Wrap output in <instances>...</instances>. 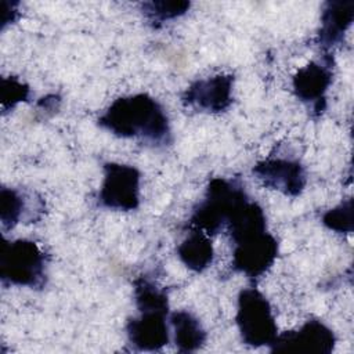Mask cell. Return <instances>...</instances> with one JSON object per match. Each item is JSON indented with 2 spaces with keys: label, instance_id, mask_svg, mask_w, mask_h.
Returning a JSON list of instances; mask_svg holds the SVG:
<instances>
[{
  "label": "cell",
  "instance_id": "4",
  "mask_svg": "<svg viewBox=\"0 0 354 354\" xmlns=\"http://www.w3.org/2000/svg\"><path fill=\"white\" fill-rule=\"evenodd\" d=\"M235 322L242 343L250 347H270L279 333L268 299L254 286L239 290Z\"/></svg>",
  "mask_w": 354,
  "mask_h": 354
},
{
  "label": "cell",
  "instance_id": "5",
  "mask_svg": "<svg viewBox=\"0 0 354 354\" xmlns=\"http://www.w3.org/2000/svg\"><path fill=\"white\" fill-rule=\"evenodd\" d=\"M95 202L100 207L116 212L138 209L141 201V171L127 163L106 162Z\"/></svg>",
  "mask_w": 354,
  "mask_h": 354
},
{
  "label": "cell",
  "instance_id": "6",
  "mask_svg": "<svg viewBox=\"0 0 354 354\" xmlns=\"http://www.w3.org/2000/svg\"><path fill=\"white\" fill-rule=\"evenodd\" d=\"M231 267L248 279L263 277L275 263L279 253L278 239L267 230L242 235L234 241Z\"/></svg>",
  "mask_w": 354,
  "mask_h": 354
},
{
  "label": "cell",
  "instance_id": "17",
  "mask_svg": "<svg viewBox=\"0 0 354 354\" xmlns=\"http://www.w3.org/2000/svg\"><path fill=\"white\" fill-rule=\"evenodd\" d=\"M189 7H191V3L184 0H174V1L152 0V1L141 3V12L144 18L148 21V24L152 28L158 29L163 26L166 22L185 15Z\"/></svg>",
  "mask_w": 354,
  "mask_h": 354
},
{
  "label": "cell",
  "instance_id": "15",
  "mask_svg": "<svg viewBox=\"0 0 354 354\" xmlns=\"http://www.w3.org/2000/svg\"><path fill=\"white\" fill-rule=\"evenodd\" d=\"M28 196L18 188L1 187L0 189V221L3 230H12L26 220Z\"/></svg>",
  "mask_w": 354,
  "mask_h": 354
},
{
  "label": "cell",
  "instance_id": "8",
  "mask_svg": "<svg viewBox=\"0 0 354 354\" xmlns=\"http://www.w3.org/2000/svg\"><path fill=\"white\" fill-rule=\"evenodd\" d=\"M235 77L231 73H218L194 80L181 94V102L187 108L205 113L225 112L232 101Z\"/></svg>",
  "mask_w": 354,
  "mask_h": 354
},
{
  "label": "cell",
  "instance_id": "16",
  "mask_svg": "<svg viewBox=\"0 0 354 354\" xmlns=\"http://www.w3.org/2000/svg\"><path fill=\"white\" fill-rule=\"evenodd\" d=\"M133 297L137 310H167L169 296L165 288H160L151 278L141 275L133 281Z\"/></svg>",
  "mask_w": 354,
  "mask_h": 354
},
{
  "label": "cell",
  "instance_id": "19",
  "mask_svg": "<svg viewBox=\"0 0 354 354\" xmlns=\"http://www.w3.org/2000/svg\"><path fill=\"white\" fill-rule=\"evenodd\" d=\"M30 88L26 83L21 82L15 76L1 77L0 79V101L3 113L14 109L19 102H24L29 98Z\"/></svg>",
  "mask_w": 354,
  "mask_h": 354
},
{
  "label": "cell",
  "instance_id": "18",
  "mask_svg": "<svg viewBox=\"0 0 354 354\" xmlns=\"http://www.w3.org/2000/svg\"><path fill=\"white\" fill-rule=\"evenodd\" d=\"M321 223L336 234H351L354 230L353 199L348 198L326 210L321 217Z\"/></svg>",
  "mask_w": 354,
  "mask_h": 354
},
{
  "label": "cell",
  "instance_id": "13",
  "mask_svg": "<svg viewBox=\"0 0 354 354\" xmlns=\"http://www.w3.org/2000/svg\"><path fill=\"white\" fill-rule=\"evenodd\" d=\"M177 257L194 272H203L209 268L214 259L212 236L201 230L189 228L188 235L177 246Z\"/></svg>",
  "mask_w": 354,
  "mask_h": 354
},
{
  "label": "cell",
  "instance_id": "14",
  "mask_svg": "<svg viewBox=\"0 0 354 354\" xmlns=\"http://www.w3.org/2000/svg\"><path fill=\"white\" fill-rule=\"evenodd\" d=\"M169 319L173 326L174 344L180 353H195L205 346L207 333L192 313L177 310L170 314Z\"/></svg>",
  "mask_w": 354,
  "mask_h": 354
},
{
  "label": "cell",
  "instance_id": "9",
  "mask_svg": "<svg viewBox=\"0 0 354 354\" xmlns=\"http://www.w3.org/2000/svg\"><path fill=\"white\" fill-rule=\"evenodd\" d=\"M336 346L335 332L321 319H307L297 329L278 333L270 346L272 353H315L329 354Z\"/></svg>",
  "mask_w": 354,
  "mask_h": 354
},
{
  "label": "cell",
  "instance_id": "11",
  "mask_svg": "<svg viewBox=\"0 0 354 354\" xmlns=\"http://www.w3.org/2000/svg\"><path fill=\"white\" fill-rule=\"evenodd\" d=\"M140 315L129 318L126 335L138 351H159L170 342L167 310H138Z\"/></svg>",
  "mask_w": 354,
  "mask_h": 354
},
{
  "label": "cell",
  "instance_id": "3",
  "mask_svg": "<svg viewBox=\"0 0 354 354\" xmlns=\"http://www.w3.org/2000/svg\"><path fill=\"white\" fill-rule=\"evenodd\" d=\"M47 254L35 241L4 239L0 250L1 283L43 289L47 282Z\"/></svg>",
  "mask_w": 354,
  "mask_h": 354
},
{
  "label": "cell",
  "instance_id": "12",
  "mask_svg": "<svg viewBox=\"0 0 354 354\" xmlns=\"http://www.w3.org/2000/svg\"><path fill=\"white\" fill-rule=\"evenodd\" d=\"M354 19L353 0L325 1L321 11V25L317 33V44L325 54H333V48L343 41V37Z\"/></svg>",
  "mask_w": 354,
  "mask_h": 354
},
{
  "label": "cell",
  "instance_id": "1",
  "mask_svg": "<svg viewBox=\"0 0 354 354\" xmlns=\"http://www.w3.org/2000/svg\"><path fill=\"white\" fill-rule=\"evenodd\" d=\"M97 123L116 137L138 140L153 148H163L173 142L171 126L165 108L147 93L113 100L98 116Z\"/></svg>",
  "mask_w": 354,
  "mask_h": 354
},
{
  "label": "cell",
  "instance_id": "10",
  "mask_svg": "<svg viewBox=\"0 0 354 354\" xmlns=\"http://www.w3.org/2000/svg\"><path fill=\"white\" fill-rule=\"evenodd\" d=\"M253 176L267 188L296 198L307 184L306 167L292 158L268 156L252 167Z\"/></svg>",
  "mask_w": 354,
  "mask_h": 354
},
{
  "label": "cell",
  "instance_id": "7",
  "mask_svg": "<svg viewBox=\"0 0 354 354\" xmlns=\"http://www.w3.org/2000/svg\"><path fill=\"white\" fill-rule=\"evenodd\" d=\"M333 54L322 53L319 61H310L292 77L295 97L311 109L314 118L321 116L326 109V93L333 82Z\"/></svg>",
  "mask_w": 354,
  "mask_h": 354
},
{
  "label": "cell",
  "instance_id": "2",
  "mask_svg": "<svg viewBox=\"0 0 354 354\" xmlns=\"http://www.w3.org/2000/svg\"><path fill=\"white\" fill-rule=\"evenodd\" d=\"M246 198L249 195L239 178L213 177L202 201L192 209L187 227L201 230L209 236L217 235L224 230L232 210Z\"/></svg>",
  "mask_w": 354,
  "mask_h": 354
}]
</instances>
